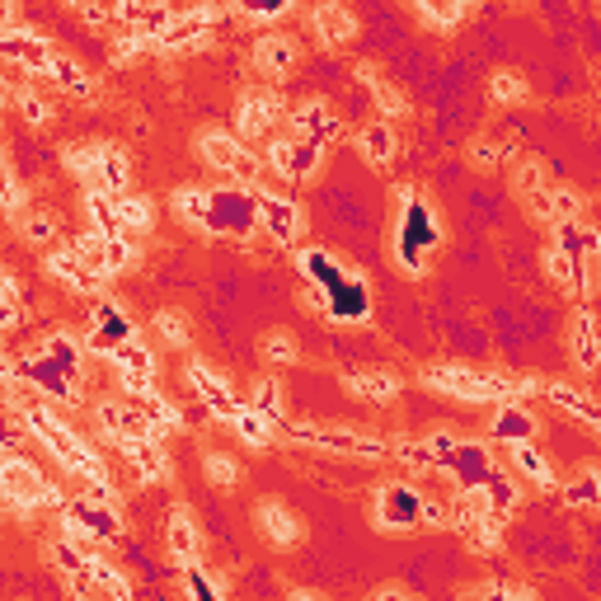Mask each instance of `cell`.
Listing matches in <instances>:
<instances>
[{"label":"cell","mask_w":601,"mask_h":601,"mask_svg":"<svg viewBox=\"0 0 601 601\" xmlns=\"http://www.w3.org/2000/svg\"><path fill=\"white\" fill-rule=\"evenodd\" d=\"M57 57V47L38 38L33 29H10L0 33V62H10L15 71H29V76H47V66Z\"/></svg>","instance_id":"cell-11"},{"label":"cell","mask_w":601,"mask_h":601,"mask_svg":"<svg viewBox=\"0 0 601 601\" xmlns=\"http://www.w3.org/2000/svg\"><path fill=\"white\" fill-rule=\"evenodd\" d=\"M0 216H24V188L10 174V165H0Z\"/></svg>","instance_id":"cell-46"},{"label":"cell","mask_w":601,"mask_h":601,"mask_svg":"<svg viewBox=\"0 0 601 601\" xmlns=\"http://www.w3.org/2000/svg\"><path fill=\"white\" fill-rule=\"evenodd\" d=\"M5 99H10V90H5V80H0V108H5Z\"/></svg>","instance_id":"cell-60"},{"label":"cell","mask_w":601,"mask_h":601,"mask_svg":"<svg viewBox=\"0 0 601 601\" xmlns=\"http://www.w3.org/2000/svg\"><path fill=\"white\" fill-rule=\"evenodd\" d=\"M395 456H400L409 470H432L428 447H423V442H414V437H400V442H395Z\"/></svg>","instance_id":"cell-49"},{"label":"cell","mask_w":601,"mask_h":601,"mask_svg":"<svg viewBox=\"0 0 601 601\" xmlns=\"http://www.w3.org/2000/svg\"><path fill=\"white\" fill-rule=\"evenodd\" d=\"M296 62H301V47H296L287 33H259V43H254V66H259L268 80H287Z\"/></svg>","instance_id":"cell-17"},{"label":"cell","mask_w":601,"mask_h":601,"mask_svg":"<svg viewBox=\"0 0 601 601\" xmlns=\"http://www.w3.org/2000/svg\"><path fill=\"white\" fill-rule=\"evenodd\" d=\"M231 428L240 432V437H245L249 447H259V451L268 447V442H273V423H268V418H263V414H254L249 404H240V409H235Z\"/></svg>","instance_id":"cell-36"},{"label":"cell","mask_w":601,"mask_h":601,"mask_svg":"<svg viewBox=\"0 0 601 601\" xmlns=\"http://www.w3.org/2000/svg\"><path fill=\"white\" fill-rule=\"evenodd\" d=\"M113 216H118V231H123V240H132V235H151L155 202L151 198H137V193H118V198H113Z\"/></svg>","instance_id":"cell-28"},{"label":"cell","mask_w":601,"mask_h":601,"mask_svg":"<svg viewBox=\"0 0 601 601\" xmlns=\"http://www.w3.org/2000/svg\"><path fill=\"white\" fill-rule=\"evenodd\" d=\"M357 151H362L367 165L386 170L390 160L400 155V137H395V127H390V123H367L362 132H357Z\"/></svg>","instance_id":"cell-27"},{"label":"cell","mask_w":601,"mask_h":601,"mask_svg":"<svg viewBox=\"0 0 601 601\" xmlns=\"http://www.w3.org/2000/svg\"><path fill=\"white\" fill-rule=\"evenodd\" d=\"M165 540H170V555L184 564V569H198V555H202V536H198V522L184 503H174L170 517H165Z\"/></svg>","instance_id":"cell-18"},{"label":"cell","mask_w":601,"mask_h":601,"mask_svg":"<svg viewBox=\"0 0 601 601\" xmlns=\"http://www.w3.org/2000/svg\"><path fill=\"white\" fill-rule=\"evenodd\" d=\"M52 559H57V569H62L66 578H76L80 587L90 583V555H85L80 545H71V540H57V545H52Z\"/></svg>","instance_id":"cell-39"},{"label":"cell","mask_w":601,"mask_h":601,"mask_svg":"<svg viewBox=\"0 0 601 601\" xmlns=\"http://www.w3.org/2000/svg\"><path fill=\"white\" fill-rule=\"evenodd\" d=\"M249 409L254 414H263L268 423H282V386H278V376H259L254 381V390H249Z\"/></svg>","instance_id":"cell-33"},{"label":"cell","mask_w":601,"mask_h":601,"mask_svg":"<svg viewBox=\"0 0 601 601\" xmlns=\"http://www.w3.org/2000/svg\"><path fill=\"white\" fill-rule=\"evenodd\" d=\"M19 414H24V428L43 442L57 461L71 470V475H80V479H90V484H108V465H104V456L85 442V437H76V428L66 423L57 409L47 400H29V404H19Z\"/></svg>","instance_id":"cell-1"},{"label":"cell","mask_w":601,"mask_h":601,"mask_svg":"<svg viewBox=\"0 0 601 601\" xmlns=\"http://www.w3.org/2000/svg\"><path fill=\"white\" fill-rule=\"evenodd\" d=\"M531 437H536V414L526 404H498L494 423H489V442L517 447V442H531Z\"/></svg>","instance_id":"cell-21"},{"label":"cell","mask_w":601,"mask_h":601,"mask_svg":"<svg viewBox=\"0 0 601 601\" xmlns=\"http://www.w3.org/2000/svg\"><path fill=\"white\" fill-rule=\"evenodd\" d=\"M376 526L381 531H414L423 526V494L404 479H390L376 494Z\"/></svg>","instance_id":"cell-6"},{"label":"cell","mask_w":601,"mask_h":601,"mask_svg":"<svg viewBox=\"0 0 601 601\" xmlns=\"http://www.w3.org/2000/svg\"><path fill=\"white\" fill-rule=\"evenodd\" d=\"M470 165H475V170H498V165H503V146H494V141H470Z\"/></svg>","instance_id":"cell-51"},{"label":"cell","mask_w":601,"mask_h":601,"mask_svg":"<svg viewBox=\"0 0 601 601\" xmlns=\"http://www.w3.org/2000/svg\"><path fill=\"white\" fill-rule=\"evenodd\" d=\"M423 447H428V456H432V470H447L451 456H456V447H461V437H456L451 428H437Z\"/></svg>","instance_id":"cell-45"},{"label":"cell","mask_w":601,"mask_h":601,"mask_svg":"<svg viewBox=\"0 0 601 601\" xmlns=\"http://www.w3.org/2000/svg\"><path fill=\"white\" fill-rule=\"evenodd\" d=\"M282 432L306 442V447L334 451V456H353V461H381L386 456V442L376 437H362L353 428H320V423H296V418H282Z\"/></svg>","instance_id":"cell-5"},{"label":"cell","mask_w":601,"mask_h":601,"mask_svg":"<svg viewBox=\"0 0 601 601\" xmlns=\"http://www.w3.org/2000/svg\"><path fill=\"white\" fill-rule=\"evenodd\" d=\"M19 231H24L29 245H52V240H57V216L52 212H24L19 216Z\"/></svg>","instance_id":"cell-43"},{"label":"cell","mask_w":601,"mask_h":601,"mask_svg":"<svg viewBox=\"0 0 601 601\" xmlns=\"http://www.w3.org/2000/svg\"><path fill=\"white\" fill-rule=\"evenodd\" d=\"M71 249H76L80 259L90 263L99 278H113V273H123V268H132V259H137V249H132V240H104V235H76L71 240Z\"/></svg>","instance_id":"cell-12"},{"label":"cell","mask_w":601,"mask_h":601,"mask_svg":"<svg viewBox=\"0 0 601 601\" xmlns=\"http://www.w3.org/2000/svg\"><path fill=\"white\" fill-rule=\"evenodd\" d=\"M62 522L80 526V536H85V540H113L118 531H123V517H118L113 503H94V498H85V494L66 503Z\"/></svg>","instance_id":"cell-13"},{"label":"cell","mask_w":601,"mask_h":601,"mask_svg":"<svg viewBox=\"0 0 601 601\" xmlns=\"http://www.w3.org/2000/svg\"><path fill=\"white\" fill-rule=\"evenodd\" d=\"M282 118V99L278 90H245L235 104V132L245 141H263Z\"/></svg>","instance_id":"cell-10"},{"label":"cell","mask_w":601,"mask_h":601,"mask_svg":"<svg viewBox=\"0 0 601 601\" xmlns=\"http://www.w3.org/2000/svg\"><path fill=\"white\" fill-rule=\"evenodd\" d=\"M198 151H202V160H207L216 174H226L235 188L259 184V174H263L259 151H249L245 141L235 137V132H226V127H207L198 137Z\"/></svg>","instance_id":"cell-3"},{"label":"cell","mask_w":601,"mask_h":601,"mask_svg":"<svg viewBox=\"0 0 601 601\" xmlns=\"http://www.w3.org/2000/svg\"><path fill=\"white\" fill-rule=\"evenodd\" d=\"M324 151L315 146V141H296V137H273L268 141V151H263V165L268 170H278L282 179H310V174L320 170Z\"/></svg>","instance_id":"cell-9"},{"label":"cell","mask_w":601,"mask_h":601,"mask_svg":"<svg viewBox=\"0 0 601 601\" xmlns=\"http://www.w3.org/2000/svg\"><path fill=\"white\" fill-rule=\"evenodd\" d=\"M127 179H132V160H127V151L123 146L99 141V165H94L90 188H99V193H108V198H118V193H127Z\"/></svg>","instance_id":"cell-22"},{"label":"cell","mask_w":601,"mask_h":601,"mask_svg":"<svg viewBox=\"0 0 601 601\" xmlns=\"http://www.w3.org/2000/svg\"><path fill=\"white\" fill-rule=\"evenodd\" d=\"M545 400L559 404L564 414L578 418V423H587V428H597V423H601L597 400H592L583 386H573V381H550V386H545Z\"/></svg>","instance_id":"cell-25"},{"label":"cell","mask_w":601,"mask_h":601,"mask_svg":"<svg viewBox=\"0 0 601 601\" xmlns=\"http://www.w3.org/2000/svg\"><path fill=\"white\" fill-rule=\"evenodd\" d=\"M423 386L456 395L470 404H522L540 390L536 376H512V371H475V367H428L423 371Z\"/></svg>","instance_id":"cell-2"},{"label":"cell","mask_w":601,"mask_h":601,"mask_svg":"<svg viewBox=\"0 0 601 601\" xmlns=\"http://www.w3.org/2000/svg\"><path fill=\"white\" fill-rule=\"evenodd\" d=\"M254 522H259L263 540H268V545H278V550H292V545H301V540H306V526H301V517H296L287 503H273V498L254 508Z\"/></svg>","instance_id":"cell-16"},{"label":"cell","mask_w":601,"mask_h":601,"mask_svg":"<svg viewBox=\"0 0 601 601\" xmlns=\"http://www.w3.org/2000/svg\"><path fill=\"white\" fill-rule=\"evenodd\" d=\"M19 108H24V118H29L33 127H47V123H52V104H47V99H38L33 90L19 94Z\"/></svg>","instance_id":"cell-52"},{"label":"cell","mask_w":601,"mask_h":601,"mask_svg":"<svg viewBox=\"0 0 601 601\" xmlns=\"http://www.w3.org/2000/svg\"><path fill=\"white\" fill-rule=\"evenodd\" d=\"M550 221H583V198L569 184H550Z\"/></svg>","instance_id":"cell-42"},{"label":"cell","mask_w":601,"mask_h":601,"mask_svg":"<svg viewBox=\"0 0 601 601\" xmlns=\"http://www.w3.org/2000/svg\"><path fill=\"white\" fill-rule=\"evenodd\" d=\"M127 339H132V324H127V315L118 306L99 301V306H94V329H90V339H85V348H90V353L113 357Z\"/></svg>","instance_id":"cell-19"},{"label":"cell","mask_w":601,"mask_h":601,"mask_svg":"<svg viewBox=\"0 0 601 601\" xmlns=\"http://www.w3.org/2000/svg\"><path fill=\"white\" fill-rule=\"evenodd\" d=\"M292 601H320V597H310V592H292Z\"/></svg>","instance_id":"cell-58"},{"label":"cell","mask_w":601,"mask_h":601,"mask_svg":"<svg viewBox=\"0 0 601 601\" xmlns=\"http://www.w3.org/2000/svg\"><path fill=\"white\" fill-rule=\"evenodd\" d=\"M118 451L132 461V470H137L141 479H151V484L170 479V456H165V447H160V442H123Z\"/></svg>","instance_id":"cell-30"},{"label":"cell","mask_w":601,"mask_h":601,"mask_svg":"<svg viewBox=\"0 0 601 601\" xmlns=\"http://www.w3.org/2000/svg\"><path fill=\"white\" fill-rule=\"evenodd\" d=\"M15 381H19V371H15V362H10V357L0 353V395H5V390H15Z\"/></svg>","instance_id":"cell-54"},{"label":"cell","mask_w":601,"mask_h":601,"mask_svg":"<svg viewBox=\"0 0 601 601\" xmlns=\"http://www.w3.org/2000/svg\"><path fill=\"white\" fill-rule=\"evenodd\" d=\"M15 320H19V306H15V301H5V296H0V329H10Z\"/></svg>","instance_id":"cell-56"},{"label":"cell","mask_w":601,"mask_h":601,"mask_svg":"<svg viewBox=\"0 0 601 601\" xmlns=\"http://www.w3.org/2000/svg\"><path fill=\"white\" fill-rule=\"evenodd\" d=\"M254 221H259V231L273 240V245H296V235L306 226V216L296 207L292 198H282V193H263L254 188Z\"/></svg>","instance_id":"cell-7"},{"label":"cell","mask_w":601,"mask_h":601,"mask_svg":"<svg viewBox=\"0 0 601 601\" xmlns=\"http://www.w3.org/2000/svg\"><path fill=\"white\" fill-rule=\"evenodd\" d=\"M76 19H85L90 29H108V24H118V5H71Z\"/></svg>","instance_id":"cell-50"},{"label":"cell","mask_w":601,"mask_h":601,"mask_svg":"<svg viewBox=\"0 0 601 601\" xmlns=\"http://www.w3.org/2000/svg\"><path fill=\"white\" fill-rule=\"evenodd\" d=\"M174 212H179V221H188V226H198L202 231V216H207V188L202 184L174 188Z\"/></svg>","instance_id":"cell-38"},{"label":"cell","mask_w":601,"mask_h":601,"mask_svg":"<svg viewBox=\"0 0 601 601\" xmlns=\"http://www.w3.org/2000/svg\"><path fill=\"white\" fill-rule=\"evenodd\" d=\"M310 24H315V38H320L324 47H343L357 38V15L348 5H320V10L310 15Z\"/></svg>","instance_id":"cell-23"},{"label":"cell","mask_w":601,"mask_h":601,"mask_svg":"<svg viewBox=\"0 0 601 601\" xmlns=\"http://www.w3.org/2000/svg\"><path fill=\"white\" fill-rule=\"evenodd\" d=\"M371 601H409V597H404V592H395V587H390V592H381V597H371Z\"/></svg>","instance_id":"cell-57"},{"label":"cell","mask_w":601,"mask_h":601,"mask_svg":"<svg viewBox=\"0 0 601 601\" xmlns=\"http://www.w3.org/2000/svg\"><path fill=\"white\" fill-rule=\"evenodd\" d=\"M47 76L57 80V90H66L71 99H94V94H99V80H94L90 71L76 62V57H66V52H57V57H52Z\"/></svg>","instance_id":"cell-29"},{"label":"cell","mask_w":601,"mask_h":601,"mask_svg":"<svg viewBox=\"0 0 601 601\" xmlns=\"http://www.w3.org/2000/svg\"><path fill=\"white\" fill-rule=\"evenodd\" d=\"M512 184H517V193H522V198H536V193H545V188H550V174H545V165H540V160H531V155H526L522 165H517V174H512Z\"/></svg>","instance_id":"cell-44"},{"label":"cell","mask_w":601,"mask_h":601,"mask_svg":"<svg viewBox=\"0 0 601 601\" xmlns=\"http://www.w3.org/2000/svg\"><path fill=\"white\" fill-rule=\"evenodd\" d=\"M564 503H569V508H597V503H601L597 465H583V470H578V479H573V484H564Z\"/></svg>","instance_id":"cell-35"},{"label":"cell","mask_w":601,"mask_h":601,"mask_svg":"<svg viewBox=\"0 0 601 601\" xmlns=\"http://www.w3.org/2000/svg\"><path fill=\"white\" fill-rule=\"evenodd\" d=\"M47 273L57 282H66V287H76V292H85V296H94L99 287H104V278L94 273L90 263L80 259L76 249L66 245V249H57V254H47Z\"/></svg>","instance_id":"cell-20"},{"label":"cell","mask_w":601,"mask_h":601,"mask_svg":"<svg viewBox=\"0 0 601 601\" xmlns=\"http://www.w3.org/2000/svg\"><path fill=\"white\" fill-rule=\"evenodd\" d=\"M508 461L526 484H536V489H555V470H550V461L536 451V442H517V447H508Z\"/></svg>","instance_id":"cell-31"},{"label":"cell","mask_w":601,"mask_h":601,"mask_svg":"<svg viewBox=\"0 0 601 601\" xmlns=\"http://www.w3.org/2000/svg\"><path fill=\"white\" fill-rule=\"evenodd\" d=\"M414 10H418V19H428V24H437V29H456V24L465 19V5H456V0H451V5H428V0H423V5H414Z\"/></svg>","instance_id":"cell-48"},{"label":"cell","mask_w":601,"mask_h":601,"mask_svg":"<svg viewBox=\"0 0 601 601\" xmlns=\"http://www.w3.org/2000/svg\"><path fill=\"white\" fill-rule=\"evenodd\" d=\"M489 99H494V104H526V99H531V85H526L522 71H508V66H503V71L489 76Z\"/></svg>","instance_id":"cell-34"},{"label":"cell","mask_w":601,"mask_h":601,"mask_svg":"<svg viewBox=\"0 0 601 601\" xmlns=\"http://www.w3.org/2000/svg\"><path fill=\"white\" fill-rule=\"evenodd\" d=\"M259 353H263V362H273V367H292L296 357H301V348H296V339L287 329H268L259 339Z\"/></svg>","instance_id":"cell-37"},{"label":"cell","mask_w":601,"mask_h":601,"mask_svg":"<svg viewBox=\"0 0 601 601\" xmlns=\"http://www.w3.org/2000/svg\"><path fill=\"white\" fill-rule=\"evenodd\" d=\"M184 376H188V386H193V390L202 395V404H207V414H216V418H226V423H231L235 409H240V400L231 395V386H226V376H216V371L207 367V362H198V357H193V362L184 367Z\"/></svg>","instance_id":"cell-15"},{"label":"cell","mask_w":601,"mask_h":601,"mask_svg":"<svg viewBox=\"0 0 601 601\" xmlns=\"http://www.w3.org/2000/svg\"><path fill=\"white\" fill-rule=\"evenodd\" d=\"M43 489L47 479L38 475V465L24 461V456H0V498L10 508L29 512V508H43Z\"/></svg>","instance_id":"cell-8"},{"label":"cell","mask_w":601,"mask_h":601,"mask_svg":"<svg viewBox=\"0 0 601 601\" xmlns=\"http://www.w3.org/2000/svg\"><path fill=\"white\" fill-rule=\"evenodd\" d=\"M202 465H207V479H212L216 489H231L235 479H240V465H235L231 456H221V451H207Z\"/></svg>","instance_id":"cell-47"},{"label":"cell","mask_w":601,"mask_h":601,"mask_svg":"<svg viewBox=\"0 0 601 601\" xmlns=\"http://www.w3.org/2000/svg\"><path fill=\"white\" fill-rule=\"evenodd\" d=\"M357 80H362V85L371 90V99L381 104V113H386V118H404V113H409V99H404L395 85H386V76H381V71H376L371 62L357 66Z\"/></svg>","instance_id":"cell-32"},{"label":"cell","mask_w":601,"mask_h":601,"mask_svg":"<svg viewBox=\"0 0 601 601\" xmlns=\"http://www.w3.org/2000/svg\"><path fill=\"white\" fill-rule=\"evenodd\" d=\"M292 137L296 141H315V146H329V141H339L343 137V123H339V113L324 104V99H306V104L292 113Z\"/></svg>","instance_id":"cell-14"},{"label":"cell","mask_w":601,"mask_h":601,"mask_svg":"<svg viewBox=\"0 0 601 601\" xmlns=\"http://www.w3.org/2000/svg\"><path fill=\"white\" fill-rule=\"evenodd\" d=\"M62 165L71 174H80L85 184L94 179V165H99V141H71V146H62Z\"/></svg>","instance_id":"cell-40"},{"label":"cell","mask_w":601,"mask_h":601,"mask_svg":"<svg viewBox=\"0 0 601 601\" xmlns=\"http://www.w3.org/2000/svg\"><path fill=\"white\" fill-rule=\"evenodd\" d=\"M569 353L578 362V371H597L601 362V348H597V324H592V310H573V324H569Z\"/></svg>","instance_id":"cell-26"},{"label":"cell","mask_w":601,"mask_h":601,"mask_svg":"<svg viewBox=\"0 0 601 601\" xmlns=\"http://www.w3.org/2000/svg\"><path fill=\"white\" fill-rule=\"evenodd\" d=\"M235 15L268 24V19H282V15H287V5H282V0H273V5H235Z\"/></svg>","instance_id":"cell-53"},{"label":"cell","mask_w":601,"mask_h":601,"mask_svg":"<svg viewBox=\"0 0 601 601\" xmlns=\"http://www.w3.org/2000/svg\"><path fill=\"white\" fill-rule=\"evenodd\" d=\"M155 334L170 343V348H188V343H193V324H188V315H179V310H160V315H155Z\"/></svg>","instance_id":"cell-41"},{"label":"cell","mask_w":601,"mask_h":601,"mask_svg":"<svg viewBox=\"0 0 601 601\" xmlns=\"http://www.w3.org/2000/svg\"><path fill=\"white\" fill-rule=\"evenodd\" d=\"M447 517H451V512L442 508V503H428V498H423V526H442Z\"/></svg>","instance_id":"cell-55"},{"label":"cell","mask_w":601,"mask_h":601,"mask_svg":"<svg viewBox=\"0 0 601 601\" xmlns=\"http://www.w3.org/2000/svg\"><path fill=\"white\" fill-rule=\"evenodd\" d=\"M0 165H5V127H0Z\"/></svg>","instance_id":"cell-59"},{"label":"cell","mask_w":601,"mask_h":601,"mask_svg":"<svg viewBox=\"0 0 601 601\" xmlns=\"http://www.w3.org/2000/svg\"><path fill=\"white\" fill-rule=\"evenodd\" d=\"M202 231L231 235V240H249V235L259 231V221H254V188H207Z\"/></svg>","instance_id":"cell-4"},{"label":"cell","mask_w":601,"mask_h":601,"mask_svg":"<svg viewBox=\"0 0 601 601\" xmlns=\"http://www.w3.org/2000/svg\"><path fill=\"white\" fill-rule=\"evenodd\" d=\"M348 390L367 404H390L395 395H400V376H395L390 367H362V371L348 376Z\"/></svg>","instance_id":"cell-24"}]
</instances>
